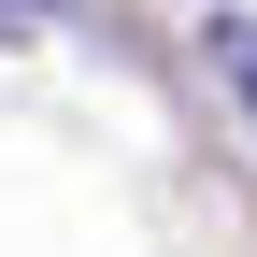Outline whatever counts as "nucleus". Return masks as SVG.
I'll list each match as a JSON object with an SVG mask.
<instances>
[{
  "instance_id": "1",
  "label": "nucleus",
  "mask_w": 257,
  "mask_h": 257,
  "mask_svg": "<svg viewBox=\"0 0 257 257\" xmlns=\"http://www.w3.org/2000/svg\"><path fill=\"white\" fill-rule=\"evenodd\" d=\"M214 86H229V100H243V128H257V15H229V29H214Z\"/></svg>"
}]
</instances>
